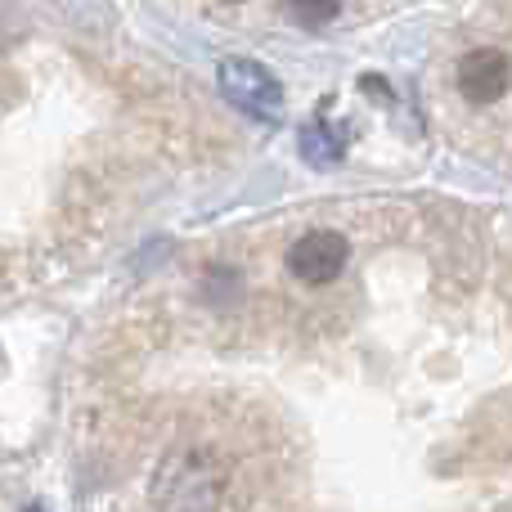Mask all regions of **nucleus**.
Returning <instances> with one entry per match:
<instances>
[{
  "mask_svg": "<svg viewBox=\"0 0 512 512\" xmlns=\"http://www.w3.org/2000/svg\"><path fill=\"white\" fill-rule=\"evenodd\" d=\"M512 81V63L504 50H472L459 63V90L472 104H495Z\"/></svg>",
  "mask_w": 512,
  "mask_h": 512,
  "instance_id": "obj_3",
  "label": "nucleus"
},
{
  "mask_svg": "<svg viewBox=\"0 0 512 512\" xmlns=\"http://www.w3.org/2000/svg\"><path fill=\"white\" fill-rule=\"evenodd\" d=\"M27 512H41V508H27Z\"/></svg>",
  "mask_w": 512,
  "mask_h": 512,
  "instance_id": "obj_6",
  "label": "nucleus"
},
{
  "mask_svg": "<svg viewBox=\"0 0 512 512\" xmlns=\"http://www.w3.org/2000/svg\"><path fill=\"white\" fill-rule=\"evenodd\" d=\"M297 144H301V153H306V162H315V167H333V162H342V153H346V135L328 122L301 126Z\"/></svg>",
  "mask_w": 512,
  "mask_h": 512,
  "instance_id": "obj_4",
  "label": "nucleus"
},
{
  "mask_svg": "<svg viewBox=\"0 0 512 512\" xmlns=\"http://www.w3.org/2000/svg\"><path fill=\"white\" fill-rule=\"evenodd\" d=\"M288 14L306 27H324L342 14V0H288Z\"/></svg>",
  "mask_w": 512,
  "mask_h": 512,
  "instance_id": "obj_5",
  "label": "nucleus"
},
{
  "mask_svg": "<svg viewBox=\"0 0 512 512\" xmlns=\"http://www.w3.org/2000/svg\"><path fill=\"white\" fill-rule=\"evenodd\" d=\"M221 90L239 113L256 117V122H279L283 117V86L270 68L252 59H225L221 63Z\"/></svg>",
  "mask_w": 512,
  "mask_h": 512,
  "instance_id": "obj_1",
  "label": "nucleus"
},
{
  "mask_svg": "<svg viewBox=\"0 0 512 512\" xmlns=\"http://www.w3.org/2000/svg\"><path fill=\"white\" fill-rule=\"evenodd\" d=\"M346 256H351L346 234L315 230V234H301L288 248V270L297 274L301 283H333L337 274L346 270Z\"/></svg>",
  "mask_w": 512,
  "mask_h": 512,
  "instance_id": "obj_2",
  "label": "nucleus"
}]
</instances>
